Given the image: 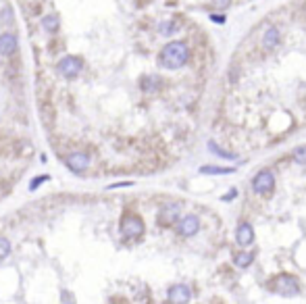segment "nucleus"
<instances>
[{
	"mask_svg": "<svg viewBox=\"0 0 306 304\" xmlns=\"http://www.w3.org/2000/svg\"><path fill=\"white\" fill-rule=\"evenodd\" d=\"M161 83H163V79L159 75H146V77H142V90L144 92H157L161 88Z\"/></svg>",
	"mask_w": 306,
	"mask_h": 304,
	"instance_id": "obj_13",
	"label": "nucleus"
},
{
	"mask_svg": "<svg viewBox=\"0 0 306 304\" xmlns=\"http://www.w3.org/2000/svg\"><path fill=\"white\" fill-rule=\"evenodd\" d=\"M56 69H58V73L63 75V77H69V79H73V77H77L79 73H81V69H83V60L79 58V56H63L60 60H58V65H56Z\"/></svg>",
	"mask_w": 306,
	"mask_h": 304,
	"instance_id": "obj_4",
	"label": "nucleus"
},
{
	"mask_svg": "<svg viewBox=\"0 0 306 304\" xmlns=\"http://www.w3.org/2000/svg\"><path fill=\"white\" fill-rule=\"evenodd\" d=\"M235 194H237V192H235V190H231L229 194H225V196H223V200H225V202H229V200H231V198L235 196Z\"/></svg>",
	"mask_w": 306,
	"mask_h": 304,
	"instance_id": "obj_26",
	"label": "nucleus"
},
{
	"mask_svg": "<svg viewBox=\"0 0 306 304\" xmlns=\"http://www.w3.org/2000/svg\"><path fill=\"white\" fill-rule=\"evenodd\" d=\"M200 229V219L196 215H183L177 223V233L183 237H192L194 233H198Z\"/></svg>",
	"mask_w": 306,
	"mask_h": 304,
	"instance_id": "obj_7",
	"label": "nucleus"
},
{
	"mask_svg": "<svg viewBox=\"0 0 306 304\" xmlns=\"http://www.w3.org/2000/svg\"><path fill=\"white\" fill-rule=\"evenodd\" d=\"M210 21H215V23L221 25V23H225V17L223 15H210Z\"/></svg>",
	"mask_w": 306,
	"mask_h": 304,
	"instance_id": "obj_25",
	"label": "nucleus"
},
{
	"mask_svg": "<svg viewBox=\"0 0 306 304\" xmlns=\"http://www.w3.org/2000/svg\"><path fill=\"white\" fill-rule=\"evenodd\" d=\"M233 263H235V267H239V269L250 267V265L254 263V252H239V254H235V256H233Z\"/></svg>",
	"mask_w": 306,
	"mask_h": 304,
	"instance_id": "obj_15",
	"label": "nucleus"
},
{
	"mask_svg": "<svg viewBox=\"0 0 306 304\" xmlns=\"http://www.w3.org/2000/svg\"><path fill=\"white\" fill-rule=\"evenodd\" d=\"M123 237H127V240H134V237H140L146 229L144 221H142V217L140 215H125L123 219H121V225H119Z\"/></svg>",
	"mask_w": 306,
	"mask_h": 304,
	"instance_id": "obj_3",
	"label": "nucleus"
},
{
	"mask_svg": "<svg viewBox=\"0 0 306 304\" xmlns=\"http://www.w3.org/2000/svg\"><path fill=\"white\" fill-rule=\"evenodd\" d=\"M65 165H67V169L73 173H83L87 167H90V155H87V152H81V150H75L65 159Z\"/></svg>",
	"mask_w": 306,
	"mask_h": 304,
	"instance_id": "obj_6",
	"label": "nucleus"
},
{
	"mask_svg": "<svg viewBox=\"0 0 306 304\" xmlns=\"http://www.w3.org/2000/svg\"><path fill=\"white\" fill-rule=\"evenodd\" d=\"M44 181H48V175H40V177H34V179H32V184H29V190H32V192H34V190H38V188H40V186H42Z\"/></svg>",
	"mask_w": 306,
	"mask_h": 304,
	"instance_id": "obj_21",
	"label": "nucleus"
},
{
	"mask_svg": "<svg viewBox=\"0 0 306 304\" xmlns=\"http://www.w3.org/2000/svg\"><path fill=\"white\" fill-rule=\"evenodd\" d=\"M188 60H190V48L181 40H173L169 44H165L159 54V63L165 69H181Z\"/></svg>",
	"mask_w": 306,
	"mask_h": 304,
	"instance_id": "obj_1",
	"label": "nucleus"
},
{
	"mask_svg": "<svg viewBox=\"0 0 306 304\" xmlns=\"http://www.w3.org/2000/svg\"><path fill=\"white\" fill-rule=\"evenodd\" d=\"M273 290L279 294V296H286V298H290V296H296L298 292H300V281L294 277V275H290V273H281V275H277L273 281Z\"/></svg>",
	"mask_w": 306,
	"mask_h": 304,
	"instance_id": "obj_2",
	"label": "nucleus"
},
{
	"mask_svg": "<svg viewBox=\"0 0 306 304\" xmlns=\"http://www.w3.org/2000/svg\"><path fill=\"white\" fill-rule=\"evenodd\" d=\"M17 48H19V42L13 34H0V54L11 56L17 52Z\"/></svg>",
	"mask_w": 306,
	"mask_h": 304,
	"instance_id": "obj_11",
	"label": "nucleus"
},
{
	"mask_svg": "<svg viewBox=\"0 0 306 304\" xmlns=\"http://www.w3.org/2000/svg\"><path fill=\"white\" fill-rule=\"evenodd\" d=\"M233 167H217V165H204L200 167V173L204 175H227V173H233Z\"/></svg>",
	"mask_w": 306,
	"mask_h": 304,
	"instance_id": "obj_14",
	"label": "nucleus"
},
{
	"mask_svg": "<svg viewBox=\"0 0 306 304\" xmlns=\"http://www.w3.org/2000/svg\"><path fill=\"white\" fill-rule=\"evenodd\" d=\"M42 27L46 29L48 34H54L58 29V17L56 15H46L42 19Z\"/></svg>",
	"mask_w": 306,
	"mask_h": 304,
	"instance_id": "obj_16",
	"label": "nucleus"
},
{
	"mask_svg": "<svg viewBox=\"0 0 306 304\" xmlns=\"http://www.w3.org/2000/svg\"><path fill=\"white\" fill-rule=\"evenodd\" d=\"M167 296H169V302H171V304H188V302L192 300V292H190V288L183 286V284L171 286L169 292H167Z\"/></svg>",
	"mask_w": 306,
	"mask_h": 304,
	"instance_id": "obj_9",
	"label": "nucleus"
},
{
	"mask_svg": "<svg viewBox=\"0 0 306 304\" xmlns=\"http://www.w3.org/2000/svg\"><path fill=\"white\" fill-rule=\"evenodd\" d=\"M273 188H275V177H273V173H271L269 169H262V171H258L256 175H254V179H252V190H254L256 194L265 196V194L273 192Z\"/></svg>",
	"mask_w": 306,
	"mask_h": 304,
	"instance_id": "obj_5",
	"label": "nucleus"
},
{
	"mask_svg": "<svg viewBox=\"0 0 306 304\" xmlns=\"http://www.w3.org/2000/svg\"><path fill=\"white\" fill-rule=\"evenodd\" d=\"M208 150H212L215 155H217V157H221V159H231V161L235 159V155H231V152H225L223 148H219L215 142H208Z\"/></svg>",
	"mask_w": 306,
	"mask_h": 304,
	"instance_id": "obj_17",
	"label": "nucleus"
},
{
	"mask_svg": "<svg viewBox=\"0 0 306 304\" xmlns=\"http://www.w3.org/2000/svg\"><path fill=\"white\" fill-rule=\"evenodd\" d=\"M215 7L217 9H227L229 7V0H215Z\"/></svg>",
	"mask_w": 306,
	"mask_h": 304,
	"instance_id": "obj_23",
	"label": "nucleus"
},
{
	"mask_svg": "<svg viewBox=\"0 0 306 304\" xmlns=\"http://www.w3.org/2000/svg\"><path fill=\"white\" fill-rule=\"evenodd\" d=\"M11 254V242L9 237H0V258H5Z\"/></svg>",
	"mask_w": 306,
	"mask_h": 304,
	"instance_id": "obj_19",
	"label": "nucleus"
},
{
	"mask_svg": "<svg viewBox=\"0 0 306 304\" xmlns=\"http://www.w3.org/2000/svg\"><path fill=\"white\" fill-rule=\"evenodd\" d=\"M129 186H134L131 181H121V184H113V186H108V190H115V188H129Z\"/></svg>",
	"mask_w": 306,
	"mask_h": 304,
	"instance_id": "obj_24",
	"label": "nucleus"
},
{
	"mask_svg": "<svg viewBox=\"0 0 306 304\" xmlns=\"http://www.w3.org/2000/svg\"><path fill=\"white\" fill-rule=\"evenodd\" d=\"M294 161L300 163V165H306V144L304 146H298L294 150Z\"/></svg>",
	"mask_w": 306,
	"mask_h": 304,
	"instance_id": "obj_18",
	"label": "nucleus"
},
{
	"mask_svg": "<svg viewBox=\"0 0 306 304\" xmlns=\"http://www.w3.org/2000/svg\"><path fill=\"white\" fill-rule=\"evenodd\" d=\"M235 240H237V244L239 246H250L252 242H254V229H252V225L250 223H239L237 225V229H235Z\"/></svg>",
	"mask_w": 306,
	"mask_h": 304,
	"instance_id": "obj_10",
	"label": "nucleus"
},
{
	"mask_svg": "<svg viewBox=\"0 0 306 304\" xmlns=\"http://www.w3.org/2000/svg\"><path fill=\"white\" fill-rule=\"evenodd\" d=\"M179 212H181V204L179 202H169V204H165L163 208H161V212H159V223L161 225H173L175 221H177V217H179Z\"/></svg>",
	"mask_w": 306,
	"mask_h": 304,
	"instance_id": "obj_8",
	"label": "nucleus"
},
{
	"mask_svg": "<svg viewBox=\"0 0 306 304\" xmlns=\"http://www.w3.org/2000/svg\"><path fill=\"white\" fill-rule=\"evenodd\" d=\"M279 38H281L279 29H277V27H269V29L265 32V36H262V46H265L267 50H273V48L279 44Z\"/></svg>",
	"mask_w": 306,
	"mask_h": 304,
	"instance_id": "obj_12",
	"label": "nucleus"
},
{
	"mask_svg": "<svg viewBox=\"0 0 306 304\" xmlns=\"http://www.w3.org/2000/svg\"><path fill=\"white\" fill-rule=\"evenodd\" d=\"M63 304H75V300H73V294H71V292L63 290Z\"/></svg>",
	"mask_w": 306,
	"mask_h": 304,
	"instance_id": "obj_22",
	"label": "nucleus"
},
{
	"mask_svg": "<svg viewBox=\"0 0 306 304\" xmlns=\"http://www.w3.org/2000/svg\"><path fill=\"white\" fill-rule=\"evenodd\" d=\"M175 29H177V25H175L173 21H165V23H161V27H159V32H161L163 36H171Z\"/></svg>",
	"mask_w": 306,
	"mask_h": 304,
	"instance_id": "obj_20",
	"label": "nucleus"
}]
</instances>
